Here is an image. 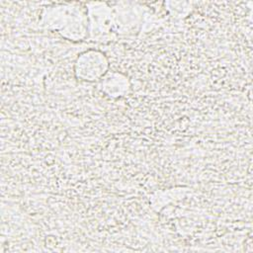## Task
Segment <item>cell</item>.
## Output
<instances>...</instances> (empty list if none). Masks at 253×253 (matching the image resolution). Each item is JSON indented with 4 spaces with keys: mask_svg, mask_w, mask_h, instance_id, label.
<instances>
[{
    "mask_svg": "<svg viewBox=\"0 0 253 253\" xmlns=\"http://www.w3.org/2000/svg\"><path fill=\"white\" fill-rule=\"evenodd\" d=\"M92 63V54L91 52H86L85 54H82L81 57L78 59L77 67H78V73L79 75L86 79H96L102 73H104V70L107 67V61L106 58L103 56V54L98 58V60L94 63Z\"/></svg>",
    "mask_w": 253,
    "mask_h": 253,
    "instance_id": "obj_1",
    "label": "cell"
}]
</instances>
